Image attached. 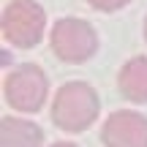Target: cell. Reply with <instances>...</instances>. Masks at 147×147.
Wrapping results in <instances>:
<instances>
[{
  "instance_id": "obj_1",
  "label": "cell",
  "mask_w": 147,
  "mask_h": 147,
  "mask_svg": "<svg viewBox=\"0 0 147 147\" xmlns=\"http://www.w3.org/2000/svg\"><path fill=\"white\" fill-rule=\"evenodd\" d=\"M101 112V101L87 82H65L52 95V123L65 134L87 131Z\"/></svg>"
},
{
  "instance_id": "obj_2",
  "label": "cell",
  "mask_w": 147,
  "mask_h": 147,
  "mask_svg": "<svg viewBox=\"0 0 147 147\" xmlns=\"http://www.w3.org/2000/svg\"><path fill=\"white\" fill-rule=\"evenodd\" d=\"M0 30H3L5 44L16 49H33L44 38L47 14L33 0H14L0 14Z\"/></svg>"
},
{
  "instance_id": "obj_3",
  "label": "cell",
  "mask_w": 147,
  "mask_h": 147,
  "mask_svg": "<svg viewBox=\"0 0 147 147\" xmlns=\"http://www.w3.org/2000/svg\"><path fill=\"white\" fill-rule=\"evenodd\" d=\"M3 95H5V104H8L11 109L25 112V115H36V112L47 104L49 79L38 65L22 63V65H16V68H11L5 74Z\"/></svg>"
},
{
  "instance_id": "obj_4",
  "label": "cell",
  "mask_w": 147,
  "mask_h": 147,
  "mask_svg": "<svg viewBox=\"0 0 147 147\" xmlns=\"http://www.w3.org/2000/svg\"><path fill=\"white\" fill-rule=\"evenodd\" d=\"M49 44H52V52L57 55L63 63H84L95 55L98 49V33L90 25L87 19H79V16H65L57 19L55 27L49 30Z\"/></svg>"
},
{
  "instance_id": "obj_5",
  "label": "cell",
  "mask_w": 147,
  "mask_h": 147,
  "mask_svg": "<svg viewBox=\"0 0 147 147\" xmlns=\"http://www.w3.org/2000/svg\"><path fill=\"white\" fill-rule=\"evenodd\" d=\"M106 147H147V117L131 109L112 112L101 128Z\"/></svg>"
},
{
  "instance_id": "obj_6",
  "label": "cell",
  "mask_w": 147,
  "mask_h": 147,
  "mask_svg": "<svg viewBox=\"0 0 147 147\" xmlns=\"http://www.w3.org/2000/svg\"><path fill=\"white\" fill-rule=\"evenodd\" d=\"M44 131L25 117H3L0 120V147H41Z\"/></svg>"
},
{
  "instance_id": "obj_7",
  "label": "cell",
  "mask_w": 147,
  "mask_h": 147,
  "mask_svg": "<svg viewBox=\"0 0 147 147\" xmlns=\"http://www.w3.org/2000/svg\"><path fill=\"white\" fill-rule=\"evenodd\" d=\"M117 87L134 104H147V57H131L117 74Z\"/></svg>"
},
{
  "instance_id": "obj_8",
  "label": "cell",
  "mask_w": 147,
  "mask_h": 147,
  "mask_svg": "<svg viewBox=\"0 0 147 147\" xmlns=\"http://www.w3.org/2000/svg\"><path fill=\"white\" fill-rule=\"evenodd\" d=\"M131 0H87V5H93L95 11H104V14H112V11H120Z\"/></svg>"
},
{
  "instance_id": "obj_9",
  "label": "cell",
  "mask_w": 147,
  "mask_h": 147,
  "mask_svg": "<svg viewBox=\"0 0 147 147\" xmlns=\"http://www.w3.org/2000/svg\"><path fill=\"white\" fill-rule=\"evenodd\" d=\"M52 147H79V144H74V142H55Z\"/></svg>"
},
{
  "instance_id": "obj_10",
  "label": "cell",
  "mask_w": 147,
  "mask_h": 147,
  "mask_svg": "<svg viewBox=\"0 0 147 147\" xmlns=\"http://www.w3.org/2000/svg\"><path fill=\"white\" fill-rule=\"evenodd\" d=\"M142 30H144V44H147V16H144V25H142Z\"/></svg>"
}]
</instances>
